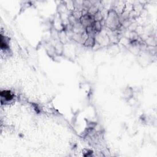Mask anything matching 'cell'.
I'll use <instances>...</instances> for the list:
<instances>
[{
  "instance_id": "7a4b0ae2",
  "label": "cell",
  "mask_w": 157,
  "mask_h": 157,
  "mask_svg": "<svg viewBox=\"0 0 157 157\" xmlns=\"http://www.w3.org/2000/svg\"><path fill=\"white\" fill-rule=\"evenodd\" d=\"M72 32L74 33L82 34L85 32V28L84 27L79 21L72 25Z\"/></svg>"
},
{
  "instance_id": "52a82bcc",
  "label": "cell",
  "mask_w": 157,
  "mask_h": 157,
  "mask_svg": "<svg viewBox=\"0 0 157 157\" xmlns=\"http://www.w3.org/2000/svg\"><path fill=\"white\" fill-rule=\"evenodd\" d=\"M71 39L74 41L75 42L81 44H84V42L83 41L82 38V34H78V33H74L71 38Z\"/></svg>"
},
{
  "instance_id": "ba28073f",
  "label": "cell",
  "mask_w": 157,
  "mask_h": 157,
  "mask_svg": "<svg viewBox=\"0 0 157 157\" xmlns=\"http://www.w3.org/2000/svg\"><path fill=\"white\" fill-rule=\"evenodd\" d=\"M93 27L96 33L97 34L101 32L103 28V26L101 23V21H94V23L93 24Z\"/></svg>"
},
{
  "instance_id": "30bf717a",
  "label": "cell",
  "mask_w": 157,
  "mask_h": 157,
  "mask_svg": "<svg viewBox=\"0 0 157 157\" xmlns=\"http://www.w3.org/2000/svg\"><path fill=\"white\" fill-rule=\"evenodd\" d=\"M124 97L125 99L129 100V99L133 98V91L131 88H127L124 91Z\"/></svg>"
},
{
  "instance_id": "8fae6325",
  "label": "cell",
  "mask_w": 157,
  "mask_h": 157,
  "mask_svg": "<svg viewBox=\"0 0 157 157\" xmlns=\"http://www.w3.org/2000/svg\"><path fill=\"white\" fill-rule=\"evenodd\" d=\"M93 19L95 21H101L103 20H104V17L101 12L99 11L97 13H96L93 15Z\"/></svg>"
},
{
  "instance_id": "6da1fadb",
  "label": "cell",
  "mask_w": 157,
  "mask_h": 157,
  "mask_svg": "<svg viewBox=\"0 0 157 157\" xmlns=\"http://www.w3.org/2000/svg\"><path fill=\"white\" fill-rule=\"evenodd\" d=\"M79 21L84 26V27L85 28L89 26H91L93 25L94 23V19H93V17L91 16L89 14H87L85 15L82 16L81 17V19H80Z\"/></svg>"
},
{
  "instance_id": "3957f363",
  "label": "cell",
  "mask_w": 157,
  "mask_h": 157,
  "mask_svg": "<svg viewBox=\"0 0 157 157\" xmlns=\"http://www.w3.org/2000/svg\"><path fill=\"white\" fill-rule=\"evenodd\" d=\"M54 50L56 55H62L64 52V45L60 41H56L54 45Z\"/></svg>"
},
{
  "instance_id": "9c48e42d",
  "label": "cell",
  "mask_w": 157,
  "mask_h": 157,
  "mask_svg": "<svg viewBox=\"0 0 157 157\" xmlns=\"http://www.w3.org/2000/svg\"><path fill=\"white\" fill-rule=\"evenodd\" d=\"M99 11V8L97 5H92L88 10V14L91 16H93Z\"/></svg>"
},
{
  "instance_id": "8992f818",
  "label": "cell",
  "mask_w": 157,
  "mask_h": 157,
  "mask_svg": "<svg viewBox=\"0 0 157 157\" xmlns=\"http://www.w3.org/2000/svg\"><path fill=\"white\" fill-rule=\"evenodd\" d=\"M96 44V41L95 37L89 36L84 44V46L87 47H94Z\"/></svg>"
},
{
  "instance_id": "5b68a950",
  "label": "cell",
  "mask_w": 157,
  "mask_h": 157,
  "mask_svg": "<svg viewBox=\"0 0 157 157\" xmlns=\"http://www.w3.org/2000/svg\"><path fill=\"white\" fill-rule=\"evenodd\" d=\"M1 99H4L6 101H10L13 99V95L10 91L4 90L1 92Z\"/></svg>"
},
{
  "instance_id": "277c9868",
  "label": "cell",
  "mask_w": 157,
  "mask_h": 157,
  "mask_svg": "<svg viewBox=\"0 0 157 157\" xmlns=\"http://www.w3.org/2000/svg\"><path fill=\"white\" fill-rule=\"evenodd\" d=\"M68 37L66 34V32L64 30H62V31L59 32V35H58V41L63 44H66L68 42Z\"/></svg>"
}]
</instances>
